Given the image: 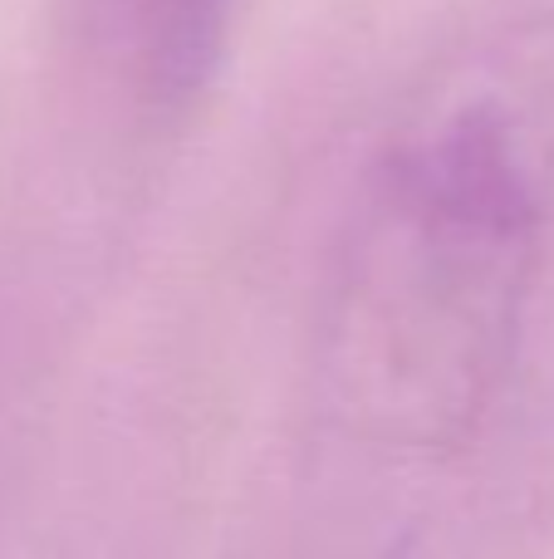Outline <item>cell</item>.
<instances>
[{
    "label": "cell",
    "instance_id": "cell-1",
    "mask_svg": "<svg viewBox=\"0 0 554 559\" xmlns=\"http://www.w3.org/2000/svg\"><path fill=\"white\" fill-rule=\"evenodd\" d=\"M554 206V138L412 84L353 197L320 309V378L353 437L442 462L491 417L526 334Z\"/></svg>",
    "mask_w": 554,
    "mask_h": 559
}]
</instances>
